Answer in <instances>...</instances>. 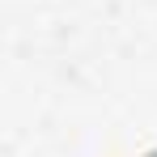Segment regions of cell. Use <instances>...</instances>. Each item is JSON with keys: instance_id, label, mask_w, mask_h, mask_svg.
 <instances>
[{"instance_id": "obj_1", "label": "cell", "mask_w": 157, "mask_h": 157, "mask_svg": "<svg viewBox=\"0 0 157 157\" xmlns=\"http://www.w3.org/2000/svg\"><path fill=\"white\" fill-rule=\"evenodd\" d=\"M140 157H157V149H149V153H140Z\"/></svg>"}]
</instances>
